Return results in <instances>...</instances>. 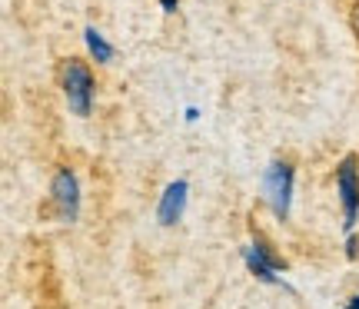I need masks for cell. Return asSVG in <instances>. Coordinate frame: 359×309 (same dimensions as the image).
Masks as SVG:
<instances>
[{
  "mask_svg": "<svg viewBox=\"0 0 359 309\" xmlns=\"http://www.w3.org/2000/svg\"><path fill=\"white\" fill-rule=\"evenodd\" d=\"M53 206H57V217L64 223H77L80 217V183H77V173L70 167H60L53 173Z\"/></svg>",
  "mask_w": 359,
  "mask_h": 309,
  "instance_id": "4",
  "label": "cell"
},
{
  "mask_svg": "<svg viewBox=\"0 0 359 309\" xmlns=\"http://www.w3.org/2000/svg\"><path fill=\"white\" fill-rule=\"evenodd\" d=\"M83 43H87L90 57H93L97 64H110V60H114V53H116V50H114V43L103 37V34H100V30H97L93 24L83 27Z\"/></svg>",
  "mask_w": 359,
  "mask_h": 309,
  "instance_id": "7",
  "label": "cell"
},
{
  "mask_svg": "<svg viewBox=\"0 0 359 309\" xmlns=\"http://www.w3.org/2000/svg\"><path fill=\"white\" fill-rule=\"evenodd\" d=\"M60 87H64V97H67L70 114L90 116L97 83H93V74H90V67L83 64V60H77V57H70V60H67L64 74H60Z\"/></svg>",
  "mask_w": 359,
  "mask_h": 309,
  "instance_id": "2",
  "label": "cell"
},
{
  "mask_svg": "<svg viewBox=\"0 0 359 309\" xmlns=\"http://www.w3.org/2000/svg\"><path fill=\"white\" fill-rule=\"evenodd\" d=\"M336 193L343 203V226L346 233H353L359 219V160L356 153H346L336 167Z\"/></svg>",
  "mask_w": 359,
  "mask_h": 309,
  "instance_id": "3",
  "label": "cell"
},
{
  "mask_svg": "<svg viewBox=\"0 0 359 309\" xmlns=\"http://www.w3.org/2000/svg\"><path fill=\"white\" fill-rule=\"evenodd\" d=\"M187 203H190V183L187 180L167 183V190L160 193V203H156L160 226H177L180 219H183V213H187Z\"/></svg>",
  "mask_w": 359,
  "mask_h": 309,
  "instance_id": "5",
  "label": "cell"
},
{
  "mask_svg": "<svg viewBox=\"0 0 359 309\" xmlns=\"http://www.w3.org/2000/svg\"><path fill=\"white\" fill-rule=\"evenodd\" d=\"M343 309H359V296H349V303Z\"/></svg>",
  "mask_w": 359,
  "mask_h": 309,
  "instance_id": "12",
  "label": "cell"
},
{
  "mask_svg": "<svg viewBox=\"0 0 359 309\" xmlns=\"http://www.w3.org/2000/svg\"><path fill=\"white\" fill-rule=\"evenodd\" d=\"M293 186H296V170L290 160H269L263 170V196L273 206V213L280 219H290L293 210Z\"/></svg>",
  "mask_w": 359,
  "mask_h": 309,
  "instance_id": "1",
  "label": "cell"
},
{
  "mask_svg": "<svg viewBox=\"0 0 359 309\" xmlns=\"http://www.w3.org/2000/svg\"><path fill=\"white\" fill-rule=\"evenodd\" d=\"M349 24H353V30H356V37H359V0H356V7H353V17H349Z\"/></svg>",
  "mask_w": 359,
  "mask_h": 309,
  "instance_id": "11",
  "label": "cell"
},
{
  "mask_svg": "<svg viewBox=\"0 0 359 309\" xmlns=\"http://www.w3.org/2000/svg\"><path fill=\"white\" fill-rule=\"evenodd\" d=\"M359 256V240L356 236H349L346 240V259H356Z\"/></svg>",
  "mask_w": 359,
  "mask_h": 309,
  "instance_id": "9",
  "label": "cell"
},
{
  "mask_svg": "<svg viewBox=\"0 0 359 309\" xmlns=\"http://www.w3.org/2000/svg\"><path fill=\"white\" fill-rule=\"evenodd\" d=\"M253 246H257V253H259V256H263V259H266L269 266H276V270H280V273H286V270H290V266H286V259H283L280 253L273 249V243H269V240H266V236H263V233H259V230H253Z\"/></svg>",
  "mask_w": 359,
  "mask_h": 309,
  "instance_id": "8",
  "label": "cell"
},
{
  "mask_svg": "<svg viewBox=\"0 0 359 309\" xmlns=\"http://www.w3.org/2000/svg\"><path fill=\"white\" fill-rule=\"evenodd\" d=\"M243 263H246V270L257 276L259 283H269V286H283V276H280V270L276 266H269L266 259L257 253V246L250 243V246H243Z\"/></svg>",
  "mask_w": 359,
  "mask_h": 309,
  "instance_id": "6",
  "label": "cell"
},
{
  "mask_svg": "<svg viewBox=\"0 0 359 309\" xmlns=\"http://www.w3.org/2000/svg\"><path fill=\"white\" fill-rule=\"evenodd\" d=\"M160 7H163V13H173L180 7V0H160Z\"/></svg>",
  "mask_w": 359,
  "mask_h": 309,
  "instance_id": "10",
  "label": "cell"
}]
</instances>
